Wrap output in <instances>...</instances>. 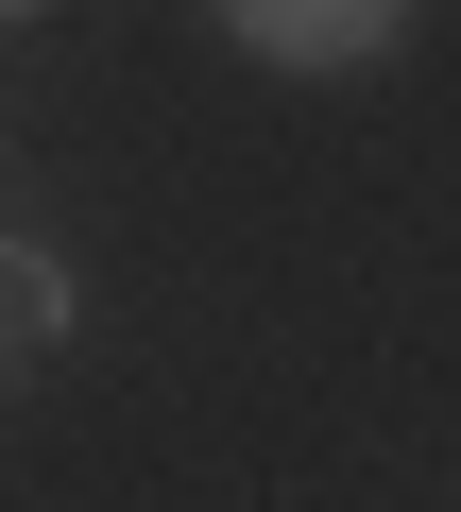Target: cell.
I'll return each mask as SVG.
<instances>
[{
	"label": "cell",
	"mask_w": 461,
	"mask_h": 512,
	"mask_svg": "<svg viewBox=\"0 0 461 512\" xmlns=\"http://www.w3.org/2000/svg\"><path fill=\"white\" fill-rule=\"evenodd\" d=\"M222 35L257 69H376L410 35V0H222Z\"/></svg>",
	"instance_id": "cell-1"
},
{
	"label": "cell",
	"mask_w": 461,
	"mask_h": 512,
	"mask_svg": "<svg viewBox=\"0 0 461 512\" xmlns=\"http://www.w3.org/2000/svg\"><path fill=\"white\" fill-rule=\"evenodd\" d=\"M69 308H86V291H69V256H35V239H0V376H35V359L69 342Z\"/></svg>",
	"instance_id": "cell-2"
},
{
	"label": "cell",
	"mask_w": 461,
	"mask_h": 512,
	"mask_svg": "<svg viewBox=\"0 0 461 512\" xmlns=\"http://www.w3.org/2000/svg\"><path fill=\"white\" fill-rule=\"evenodd\" d=\"M0 18H52V0H0Z\"/></svg>",
	"instance_id": "cell-3"
}]
</instances>
